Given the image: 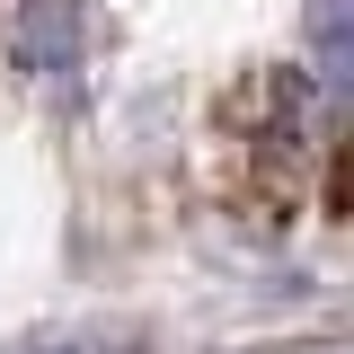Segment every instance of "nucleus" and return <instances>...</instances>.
Instances as JSON below:
<instances>
[{
    "label": "nucleus",
    "instance_id": "obj_1",
    "mask_svg": "<svg viewBox=\"0 0 354 354\" xmlns=\"http://www.w3.org/2000/svg\"><path fill=\"white\" fill-rule=\"evenodd\" d=\"M18 354H133L124 328H71V337H27Z\"/></svg>",
    "mask_w": 354,
    "mask_h": 354
}]
</instances>
